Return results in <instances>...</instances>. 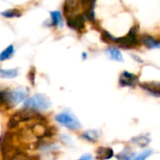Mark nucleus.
I'll list each match as a JSON object with an SVG mask.
<instances>
[{
	"instance_id": "obj_6",
	"label": "nucleus",
	"mask_w": 160,
	"mask_h": 160,
	"mask_svg": "<svg viewBox=\"0 0 160 160\" xmlns=\"http://www.w3.org/2000/svg\"><path fill=\"white\" fill-rule=\"evenodd\" d=\"M138 82L139 77L128 71H123L119 79V84L123 87H133Z\"/></svg>"
},
{
	"instance_id": "obj_8",
	"label": "nucleus",
	"mask_w": 160,
	"mask_h": 160,
	"mask_svg": "<svg viewBox=\"0 0 160 160\" xmlns=\"http://www.w3.org/2000/svg\"><path fill=\"white\" fill-rule=\"evenodd\" d=\"M114 155V152L110 147L100 146L97 149V159L98 160H108L111 159Z\"/></svg>"
},
{
	"instance_id": "obj_9",
	"label": "nucleus",
	"mask_w": 160,
	"mask_h": 160,
	"mask_svg": "<svg viewBox=\"0 0 160 160\" xmlns=\"http://www.w3.org/2000/svg\"><path fill=\"white\" fill-rule=\"evenodd\" d=\"M131 142H132L134 144L138 145L139 147L143 148V147H146V146L150 143L151 138H150L148 135H139V136L133 137V138L131 139Z\"/></svg>"
},
{
	"instance_id": "obj_21",
	"label": "nucleus",
	"mask_w": 160,
	"mask_h": 160,
	"mask_svg": "<svg viewBox=\"0 0 160 160\" xmlns=\"http://www.w3.org/2000/svg\"><path fill=\"white\" fill-rule=\"evenodd\" d=\"M82 57L85 59V58H86V54H85V53H82Z\"/></svg>"
},
{
	"instance_id": "obj_19",
	"label": "nucleus",
	"mask_w": 160,
	"mask_h": 160,
	"mask_svg": "<svg viewBox=\"0 0 160 160\" xmlns=\"http://www.w3.org/2000/svg\"><path fill=\"white\" fill-rule=\"evenodd\" d=\"M152 154H153V151L152 150H145L142 154H140L138 157H136L134 158V160H146V158L148 157H150Z\"/></svg>"
},
{
	"instance_id": "obj_3",
	"label": "nucleus",
	"mask_w": 160,
	"mask_h": 160,
	"mask_svg": "<svg viewBox=\"0 0 160 160\" xmlns=\"http://www.w3.org/2000/svg\"><path fill=\"white\" fill-rule=\"evenodd\" d=\"M26 98V92L22 89H15L13 91H1V102L3 105L16 106Z\"/></svg>"
},
{
	"instance_id": "obj_5",
	"label": "nucleus",
	"mask_w": 160,
	"mask_h": 160,
	"mask_svg": "<svg viewBox=\"0 0 160 160\" xmlns=\"http://www.w3.org/2000/svg\"><path fill=\"white\" fill-rule=\"evenodd\" d=\"M84 14H74L67 17V23L68 27L76 31H82L84 29Z\"/></svg>"
},
{
	"instance_id": "obj_7",
	"label": "nucleus",
	"mask_w": 160,
	"mask_h": 160,
	"mask_svg": "<svg viewBox=\"0 0 160 160\" xmlns=\"http://www.w3.org/2000/svg\"><path fill=\"white\" fill-rule=\"evenodd\" d=\"M140 87L156 98H160V82H145L140 83Z\"/></svg>"
},
{
	"instance_id": "obj_16",
	"label": "nucleus",
	"mask_w": 160,
	"mask_h": 160,
	"mask_svg": "<svg viewBox=\"0 0 160 160\" xmlns=\"http://www.w3.org/2000/svg\"><path fill=\"white\" fill-rule=\"evenodd\" d=\"M95 2H90L89 6L87 7V8L84 11V17L85 19L91 21V22H95L96 21V16H95Z\"/></svg>"
},
{
	"instance_id": "obj_17",
	"label": "nucleus",
	"mask_w": 160,
	"mask_h": 160,
	"mask_svg": "<svg viewBox=\"0 0 160 160\" xmlns=\"http://www.w3.org/2000/svg\"><path fill=\"white\" fill-rule=\"evenodd\" d=\"M13 53H14V47L13 45H9L0 53V60L5 61L7 59H9L13 55Z\"/></svg>"
},
{
	"instance_id": "obj_2",
	"label": "nucleus",
	"mask_w": 160,
	"mask_h": 160,
	"mask_svg": "<svg viewBox=\"0 0 160 160\" xmlns=\"http://www.w3.org/2000/svg\"><path fill=\"white\" fill-rule=\"evenodd\" d=\"M52 102L48 97L42 94H37L24 101V109L30 111H46L50 109Z\"/></svg>"
},
{
	"instance_id": "obj_4",
	"label": "nucleus",
	"mask_w": 160,
	"mask_h": 160,
	"mask_svg": "<svg viewBox=\"0 0 160 160\" xmlns=\"http://www.w3.org/2000/svg\"><path fill=\"white\" fill-rule=\"evenodd\" d=\"M55 120L62 126L71 130H78L82 128V125L78 118L71 112H63L55 116Z\"/></svg>"
},
{
	"instance_id": "obj_12",
	"label": "nucleus",
	"mask_w": 160,
	"mask_h": 160,
	"mask_svg": "<svg viewBox=\"0 0 160 160\" xmlns=\"http://www.w3.org/2000/svg\"><path fill=\"white\" fill-rule=\"evenodd\" d=\"M142 42L149 49H158L160 48V42L150 36H143L142 38Z\"/></svg>"
},
{
	"instance_id": "obj_11",
	"label": "nucleus",
	"mask_w": 160,
	"mask_h": 160,
	"mask_svg": "<svg viewBox=\"0 0 160 160\" xmlns=\"http://www.w3.org/2000/svg\"><path fill=\"white\" fill-rule=\"evenodd\" d=\"M106 52L109 55V57L114 61H117V62H123L124 61V57H123L121 52L115 47H109L107 49Z\"/></svg>"
},
{
	"instance_id": "obj_13",
	"label": "nucleus",
	"mask_w": 160,
	"mask_h": 160,
	"mask_svg": "<svg viewBox=\"0 0 160 160\" xmlns=\"http://www.w3.org/2000/svg\"><path fill=\"white\" fill-rule=\"evenodd\" d=\"M136 158V153L130 151L129 148H125L121 153L116 156L117 160H132Z\"/></svg>"
},
{
	"instance_id": "obj_18",
	"label": "nucleus",
	"mask_w": 160,
	"mask_h": 160,
	"mask_svg": "<svg viewBox=\"0 0 160 160\" xmlns=\"http://www.w3.org/2000/svg\"><path fill=\"white\" fill-rule=\"evenodd\" d=\"M1 15L6 18H15V17H21L22 12L17 8H10V9H7L5 11H2Z\"/></svg>"
},
{
	"instance_id": "obj_20",
	"label": "nucleus",
	"mask_w": 160,
	"mask_h": 160,
	"mask_svg": "<svg viewBox=\"0 0 160 160\" xmlns=\"http://www.w3.org/2000/svg\"><path fill=\"white\" fill-rule=\"evenodd\" d=\"M92 156L89 155V154H86V155H83L82 157H81V158L78 160H92Z\"/></svg>"
},
{
	"instance_id": "obj_15",
	"label": "nucleus",
	"mask_w": 160,
	"mask_h": 160,
	"mask_svg": "<svg viewBox=\"0 0 160 160\" xmlns=\"http://www.w3.org/2000/svg\"><path fill=\"white\" fill-rule=\"evenodd\" d=\"M1 78L4 79H13L19 75V68H12V69H1L0 70Z\"/></svg>"
},
{
	"instance_id": "obj_1",
	"label": "nucleus",
	"mask_w": 160,
	"mask_h": 160,
	"mask_svg": "<svg viewBox=\"0 0 160 160\" xmlns=\"http://www.w3.org/2000/svg\"><path fill=\"white\" fill-rule=\"evenodd\" d=\"M102 38L107 42L112 41V42L118 43L121 47L126 48V49L133 48V47H135V46H137L139 44V38H138V34H137V28L135 26L132 27L130 29V31L128 32V34H127L125 37L115 38L112 35H111L109 32L104 31L103 35H102Z\"/></svg>"
},
{
	"instance_id": "obj_10",
	"label": "nucleus",
	"mask_w": 160,
	"mask_h": 160,
	"mask_svg": "<svg viewBox=\"0 0 160 160\" xmlns=\"http://www.w3.org/2000/svg\"><path fill=\"white\" fill-rule=\"evenodd\" d=\"M100 137V132L96 129H91L83 132L82 134V138L86 140L87 142H90L92 143H95Z\"/></svg>"
},
{
	"instance_id": "obj_14",
	"label": "nucleus",
	"mask_w": 160,
	"mask_h": 160,
	"mask_svg": "<svg viewBox=\"0 0 160 160\" xmlns=\"http://www.w3.org/2000/svg\"><path fill=\"white\" fill-rule=\"evenodd\" d=\"M50 14H51V19H52V25L62 27L63 23H62V14H61V12L58 11V10H53V11H51Z\"/></svg>"
}]
</instances>
